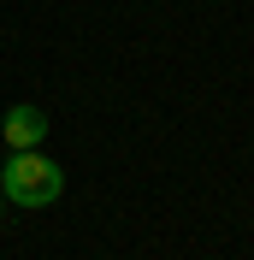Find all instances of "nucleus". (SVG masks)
Here are the masks:
<instances>
[{
    "mask_svg": "<svg viewBox=\"0 0 254 260\" xmlns=\"http://www.w3.org/2000/svg\"><path fill=\"white\" fill-rule=\"evenodd\" d=\"M0 189H6V201H18V207H48V201H59L65 178H59V166H53L48 154L12 148V160L0 172Z\"/></svg>",
    "mask_w": 254,
    "mask_h": 260,
    "instance_id": "nucleus-1",
    "label": "nucleus"
},
{
    "mask_svg": "<svg viewBox=\"0 0 254 260\" xmlns=\"http://www.w3.org/2000/svg\"><path fill=\"white\" fill-rule=\"evenodd\" d=\"M42 136H48V118L36 107H12L6 113V142L12 148H42Z\"/></svg>",
    "mask_w": 254,
    "mask_h": 260,
    "instance_id": "nucleus-2",
    "label": "nucleus"
}]
</instances>
